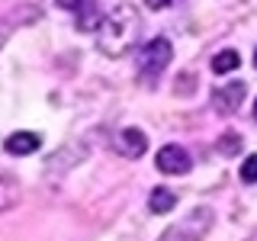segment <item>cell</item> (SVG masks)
Wrapping results in <instances>:
<instances>
[{
    "instance_id": "30bf717a",
    "label": "cell",
    "mask_w": 257,
    "mask_h": 241,
    "mask_svg": "<svg viewBox=\"0 0 257 241\" xmlns=\"http://www.w3.org/2000/svg\"><path fill=\"white\" fill-rule=\"evenodd\" d=\"M241 64V55L235 52V48H225V52H219L212 58V74H228V71H235Z\"/></svg>"
},
{
    "instance_id": "9c48e42d",
    "label": "cell",
    "mask_w": 257,
    "mask_h": 241,
    "mask_svg": "<svg viewBox=\"0 0 257 241\" xmlns=\"http://www.w3.org/2000/svg\"><path fill=\"white\" fill-rule=\"evenodd\" d=\"M148 206H151V212H158V215L171 212V209L177 206V196H174V190H167V187H158L155 193H151Z\"/></svg>"
},
{
    "instance_id": "52a82bcc",
    "label": "cell",
    "mask_w": 257,
    "mask_h": 241,
    "mask_svg": "<svg viewBox=\"0 0 257 241\" xmlns=\"http://www.w3.org/2000/svg\"><path fill=\"white\" fill-rule=\"evenodd\" d=\"M103 13H100V7L93 4V0H87L84 7L77 10V29L80 32H93V29H103Z\"/></svg>"
},
{
    "instance_id": "7a4b0ae2",
    "label": "cell",
    "mask_w": 257,
    "mask_h": 241,
    "mask_svg": "<svg viewBox=\"0 0 257 241\" xmlns=\"http://www.w3.org/2000/svg\"><path fill=\"white\" fill-rule=\"evenodd\" d=\"M171 55H174V48H171L167 39H151V42L142 45V52H139V71H142L145 84H155V80L161 77V71L171 64Z\"/></svg>"
},
{
    "instance_id": "277c9868",
    "label": "cell",
    "mask_w": 257,
    "mask_h": 241,
    "mask_svg": "<svg viewBox=\"0 0 257 241\" xmlns=\"http://www.w3.org/2000/svg\"><path fill=\"white\" fill-rule=\"evenodd\" d=\"M244 90H247V87L241 84V80H231L228 87H219V90L212 93L215 109H219V112H235L241 106V100H244Z\"/></svg>"
},
{
    "instance_id": "8992f818",
    "label": "cell",
    "mask_w": 257,
    "mask_h": 241,
    "mask_svg": "<svg viewBox=\"0 0 257 241\" xmlns=\"http://www.w3.org/2000/svg\"><path fill=\"white\" fill-rule=\"evenodd\" d=\"M7 151L16 155V158L32 155V151H39V135L36 132H13L10 139H7Z\"/></svg>"
},
{
    "instance_id": "9a60e30c",
    "label": "cell",
    "mask_w": 257,
    "mask_h": 241,
    "mask_svg": "<svg viewBox=\"0 0 257 241\" xmlns=\"http://www.w3.org/2000/svg\"><path fill=\"white\" fill-rule=\"evenodd\" d=\"M7 36H10V26H7V23H0V48H4V42H7Z\"/></svg>"
},
{
    "instance_id": "e0dca14e",
    "label": "cell",
    "mask_w": 257,
    "mask_h": 241,
    "mask_svg": "<svg viewBox=\"0 0 257 241\" xmlns=\"http://www.w3.org/2000/svg\"><path fill=\"white\" fill-rule=\"evenodd\" d=\"M254 64H257V52H254Z\"/></svg>"
},
{
    "instance_id": "8fae6325",
    "label": "cell",
    "mask_w": 257,
    "mask_h": 241,
    "mask_svg": "<svg viewBox=\"0 0 257 241\" xmlns=\"http://www.w3.org/2000/svg\"><path fill=\"white\" fill-rule=\"evenodd\" d=\"M241 180L244 183H257V155H251V158H244V164H241Z\"/></svg>"
},
{
    "instance_id": "2e32d148",
    "label": "cell",
    "mask_w": 257,
    "mask_h": 241,
    "mask_svg": "<svg viewBox=\"0 0 257 241\" xmlns=\"http://www.w3.org/2000/svg\"><path fill=\"white\" fill-rule=\"evenodd\" d=\"M254 119H257V103H254Z\"/></svg>"
},
{
    "instance_id": "4fadbf2b",
    "label": "cell",
    "mask_w": 257,
    "mask_h": 241,
    "mask_svg": "<svg viewBox=\"0 0 257 241\" xmlns=\"http://www.w3.org/2000/svg\"><path fill=\"white\" fill-rule=\"evenodd\" d=\"M84 4H87V0H58V7H64V10H74V13H77Z\"/></svg>"
},
{
    "instance_id": "5b68a950",
    "label": "cell",
    "mask_w": 257,
    "mask_h": 241,
    "mask_svg": "<svg viewBox=\"0 0 257 241\" xmlns=\"http://www.w3.org/2000/svg\"><path fill=\"white\" fill-rule=\"evenodd\" d=\"M116 148L122 158H142L145 148H148V139H145V132H139V129H122L116 135Z\"/></svg>"
},
{
    "instance_id": "5bb4252c",
    "label": "cell",
    "mask_w": 257,
    "mask_h": 241,
    "mask_svg": "<svg viewBox=\"0 0 257 241\" xmlns=\"http://www.w3.org/2000/svg\"><path fill=\"white\" fill-rule=\"evenodd\" d=\"M145 4H148V7H151V10H164V7H167V4H171V0H145Z\"/></svg>"
},
{
    "instance_id": "3957f363",
    "label": "cell",
    "mask_w": 257,
    "mask_h": 241,
    "mask_svg": "<svg viewBox=\"0 0 257 241\" xmlns=\"http://www.w3.org/2000/svg\"><path fill=\"white\" fill-rule=\"evenodd\" d=\"M190 167H193V161L187 155V148H180V145H164L158 151V171L161 174H187Z\"/></svg>"
},
{
    "instance_id": "ba28073f",
    "label": "cell",
    "mask_w": 257,
    "mask_h": 241,
    "mask_svg": "<svg viewBox=\"0 0 257 241\" xmlns=\"http://www.w3.org/2000/svg\"><path fill=\"white\" fill-rule=\"evenodd\" d=\"M20 203V183L13 180V177H7V174H0V212L4 209H10Z\"/></svg>"
},
{
    "instance_id": "7c38bea8",
    "label": "cell",
    "mask_w": 257,
    "mask_h": 241,
    "mask_svg": "<svg viewBox=\"0 0 257 241\" xmlns=\"http://www.w3.org/2000/svg\"><path fill=\"white\" fill-rule=\"evenodd\" d=\"M219 151H222V155H238V151H241V139H238V135H222Z\"/></svg>"
},
{
    "instance_id": "6da1fadb",
    "label": "cell",
    "mask_w": 257,
    "mask_h": 241,
    "mask_svg": "<svg viewBox=\"0 0 257 241\" xmlns=\"http://www.w3.org/2000/svg\"><path fill=\"white\" fill-rule=\"evenodd\" d=\"M139 29H142V20H139V10L128 4H119L116 10L106 16L100 29V52L109 55V58H119L125 55L128 48L139 42Z\"/></svg>"
}]
</instances>
